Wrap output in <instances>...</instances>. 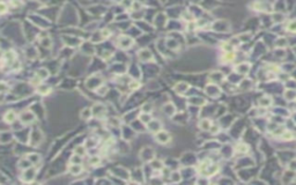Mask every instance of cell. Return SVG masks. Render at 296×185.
<instances>
[{
	"mask_svg": "<svg viewBox=\"0 0 296 185\" xmlns=\"http://www.w3.org/2000/svg\"><path fill=\"white\" fill-rule=\"evenodd\" d=\"M155 139H156L157 142H160L162 145H167L168 142H170L171 137L167 131H158V132H156Z\"/></svg>",
	"mask_w": 296,
	"mask_h": 185,
	"instance_id": "6da1fadb",
	"label": "cell"
},
{
	"mask_svg": "<svg viewBox=\"0 0 296 185\" xmlns=\"http://www.w3.org/2000/svg\"><path fill=\"white\" fill-rule=\"evenodd\" d=\"M198 126H199L200 130H202V131H209L211 127H212V121H211V119L205 118V119H201V120L198 123Z\"/></svg>",
	"mask_w": 296,
	"mask_h": 185,
	"instance_id": "7a4b0ae2",
	"label": "cell"
},
{
	"mask_svg": "<svg viewBox=\"0 0 296 185\" xmlns=\"http://www.w3.org/2000/svg\"><path fill=\"white\" fill-rule=\"evenodd\" d=\"M175 106H173V104H171V103H167V104H164L163 105V112L167 115V116H173L175 115Z\"/></svg>",
	"mask_w": 296,
	"mask_h": 185,
	"instance_id": "3957f363",
	"label": "cell"
},
{
	"mask_svg": "<svg viewBox=\"0 0 296 185\" xmlns=\"http://www.w3.org/2000/svg\"><path fill=\"white\" fill-rule=\"evenodd\" d=\"M235 150L237 153H241V154H244V153H248L249 152V146L246 144H238L237 147L235 148Z\"/></svg>",
	"mask_w": 296,
	"mask_h": 185,
	"instance_id": "277c9868",
	"label": "cell"
},
{
	"mask_svg": "<svg viewBox=\"0 0 296 185\" xmlns=\"http://www.w3.org/2000/svg\"><path fill=\"white\" fill-rule=\"evenodd\" d=\"M287 29H288L289 31H292V32H296V21H292V22L288 24Z\"/></svg>",
	"mask_w": 296,
	"mask_h": 185,
	"instance_id": "5b68a950",
	"label": "cell"
},
{
	"mask_svg": "<svg viewBox=\"0 0 296 185\" xmlns=\"http://www.w3.org/2000/svg\"><path fill=\"white\" fill-rule=\"evenodd\" d=\"M14 117H15V116H14V113H13V112H10V113H8V115L6 116V119H7L8 121H13V120H14Z\"/></svg>",
	"mask_w": 296,
	"mask_h": 185,
	"instance_id": "8992f818",
	"label": "cell"
}]
</instances>
